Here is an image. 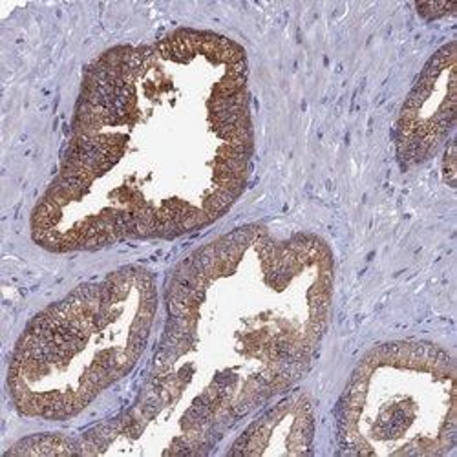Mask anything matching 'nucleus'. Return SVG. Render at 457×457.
Here are the masks:
<instances>
[{
	"label": "nucleus",
	"instance_id": "obj_8",
	"mask_svg": "<svg viewBox=\"0 0 457 457\" xmlns=\"http://www.w3.org/2000/svg\"><path fill=\"white\" fill-rule=\"evenodd\" d=\"M453 8H455V4H443V3L417 4V10L421 12V15L427 19H439V17L450 15V12H453Z\"/></svg>",
	"mask_w": 457,
	"mask_h": 457
},
{
	"label": "nucleus",
	"instance_id": "obj_2",
	"mask_svg": "<svg viewBox=\"0 0 457 457\" xmlns=\"http://www.w3.org/2000/svg\"><path fill=\"white\" fill-rule=\"evenodd\" d=\"M333 300V256L317 237L247 225L187 256L146 385L127 413L87 436L101 453L176 415L167 453H198L221 428L287 392L312 368Z\"/></svg>",
	"mask_w": 457,
	"mask_h": 457
},
{
	"label": "nucleus",
	"instance_id": "obj_6",
	"mask_svg": "<svg viewBox=\"0 0 457 457\" xmlns=\"http://www.w3.org/2000/svg\"><path fill=\"white\" fill-rule=\"evenodd\" d=\"M313 408L306 395L295 394L260 415L228 453H310Z\"/></svg>",
	"mask_w": 457,
	"mask_h": 457
},
{
	"label": "nucleus",
	"instance_id": "obj_1",
	"mask_svg": "<svg viewBox=\"0 0 457 457\" xmlns=\"http://www.w3.org/2000/svg\"><path fill=\"white\" fill-rule=\"evenodd\" d=\"M253 120L245 52L223 35L179 29L120 46L87 71L57 178L31 214L54 253L212 225L247 187Z\"/></svg>",
	"mask_w": 457,
	"mask_h": 457
},
{
	"label": "nucleus",
	"instance_id": "obj_4",
	"mask_svg": "<svg viewBox=\"0 0 457 457\" xmlns=\"http://www.w3.org/2000/svg\"><path fill=\"white\" fill-rule=\"evenodd\" d=\"M345 453H446L455 445V364L428 342H392L353 370L337 411Z\"/></svg>",
	"mask_w": 457,
	"mask_h": 457
},
{
	"label": "nucleus",
	"instance_id": "obj_3",
	"mask_svg": "<svg viewBox=\"0 0 457 457\" xmlns=\"http://www.w3.org/2000/svg\"><path fill=\"white\" fill-rule=\"evenodd\" d=\"M156 310V280L143 268L110 273L55 302L15 346L8 373L15 408L50 421L79 415L139 362Z\"/></svg>",
	"mask_w": 457,
	"mask_h": 457
},
{
	"label": "nucleus",
	"instance_id": "obj_7",
	"mask_svg": "<svg viewBox=\"0 0 457 457\" xmlns=\"http://www.w3.org/2000/svg\"><path fill=\"white\" fill-rule=\"evenodd\" d=\"M8 453L19 455H70L81 453V448L62 436H35L21 441Z\"/></svg>",
	"mask_w": 457,
	"mask_h": 457
},
{
	"label": "nucleus",
	"instance_id": "obj_5",
	"mask_svg": "<svg viewBox=\"0 0 457 457\" xmlns=\"http://www.w3.org/2000/svg\"><path fill=\"white\" fill-rule=\"evenodd\" d=\"M455 43L423 68L397 120V158L404 167L432 160L455 125Z\"/></svg>",
	"mask_w": 457,
	"mask_h": 457
}]
</instances>
